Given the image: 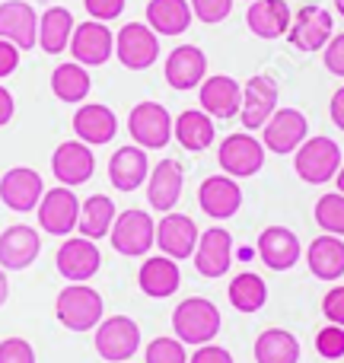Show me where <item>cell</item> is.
I'll use <instances>...</instances> for the list:
<instances>
[{
	"mask_svg": "<svg viewBox=\"0 0 344 363\" xmlns=\"http://www.w3.org/2000/svg\"><path fill=\"white\" fill-rule=\"evenodd\" d=\"M223 328V315H220L217 303L207 296H188L172 309V332L185 347L211 345Z\"/></svg>",
	"mask_w": 344,
	"mask_h": 363,
	"instance_id": "obj_1",
	"label": "cell"
},
{
	"mask_svg": "<svg viewBox=\"0 0 344 363\" xmlns=\"http://www.w3.org/2000/svg\"><path fill=\"white\" fill-rule=\"evenodd\" d=\"M55 315L67 332H96V325L106 319V303L89 284H67L55 300Z\"/></svg>",
	"mask_w": 344,
	"mask_h": 363,
	"instance_id": "obj_2",
	"label": "cell"
},
{
	"mask_svg": "<svg viewBox=\"0 0 344 363\" xmlns=\"http://www.w3.org/2000/svg\"><path fill=\"white\" fill-rule=\"evenodd\" d=\"M109 242L125 258H147V252L157 245V220L140 207H128L115 217Z\"/></svg>",
	"mask_w": 344,
	"mask_h": 363,
	"instance_id": "obj_3",
	"label": "cell"
},
{
	"mask_svg": "<svg viewBox=\"0 0 344 363\" xmlns=\"http://www.w3.org/2000/svg\"><path fill=\"white\" fill-rule=\"evenodd\" d=\"M341 147L332 138H306L294 153V172L306 185H326L341 169Z\"/></svg>",
	"mask_w": 344,
	"mask_h": 363,
	"instance_id": "obj_4",
	"label": "cell"
},
{
	"mask_svg": "<svg viewBox=\"0 0 344 363\" xmlns=\"http://www.w3.org/2000/svg\"><path fill=\"white\" fill-rule=\"evenodd\" d=\"M93 345L106 363H128L140 351V325L131 315H109L96 325Z\"/></svg>",
	"mask_w": 344,
	"mask_h": 363,
	"instance_id": "obj_5",
	"label": "cell"
},
{
	"mask_svg": "<svg viewBox=\"0 0 344 363\" xmlns=\"http://www.w3.org/2000/svg\"><path fill=\"white\" fill-rule=\"evenodd\" d=\"M35 217H38V230L42 233L67 239L77 230V220H80V198L67 185L45 188L42 201L35 207Z\"/></svg>",
	"mask_w": 344,
	"mask_h": 363,
	"instance_id": "obj_6",
	"label": "cell"
},
{
	"mask_svg": "<svg viewBox=\"0 0 344 363\" xmlns=\"http://www.w3.org/2000/svg\"><path fill=\"white\" fill-rule=\"evenodd\" d=\"M265 144L258 138H252L249 131H239V134H230V138L220 140V150H217V163L226 176L233 179H252L262 172L265 166Z\"/></svg>",
	"mask_w": 344,
	"mask_h": 363,
	"instance_id": "obj_7",
	"label": "cell"
},
{
	"mask_svg": "<svg viewBox=\"0 0 344 363\" xmlns=\"http://www.w3.org/2000/svg\"><path fill=\"white\" fill-rule=\"evenodd\" d=\"M128 134L144 150H163L172 140V115L160 102H138L128 115Z\"/></svg>",
	"mask_w": 344,
	"mask_h": 363,
	"instance_id": "obj_8",
	"label": "cell"
},
{
	"mask_svg": "<svg viewBox=\"0 0 344 363\" xmlns=\"http://www.w3.org/2000/svg\"><path fill=\"white\" fill-rule=\"evenodd\" d=\"M55 264H57V274L64 277L67 284H87L99 274L102 268V252L93 239L87 236H74V239H64L57 245V255H55Z\"/></svg>",
	"mask_w": 344,
	"mask_h": 363,
	"instance_id": "obj_9",
	"label": "cell"
},
{
	"mask_svg": "<svg viewBox=\"0 0 344 363\" xmlns=\"http://www.w3.org/2000/svg\"><path fill=\"white\" fill-rule=\"evenodd\" d=\"M115 55H118L121 67L147 70L160 57V35L147 23H125L115 35Z\"/></svg>",
	"mask_w": 344,
	"mask_h": 363,
	"instance_id": "obj_10",
	"label": "cell"
},
{
	"mask_svg": "<svg viewBox=\"0 0 344 363\" xmlns=\"http://www.w3.org/2000/svg\"><path fill=\"white\" fill-rule=\"evenodd\" d=\"M309 138V121L300 108H277L262 128V144L274 157H290Z\"/></svg>",
	"mask_w": 344,
	"mask_h": 363,
	"instance_id": "obj_11",
	"label": "cell"
},
{
	"mask_svg": "<svg viewBox=\"0 0 344 363\" xmlns=\"http://www.w3.org/2000/svg\"><path fill=\"white\" fill-rule=\"evenodd\" d=\"M233 258H236V249H233V236L223 226H211L198 236V245H194V271L207 281H217V277L230 274Z\"/></svg>",
	"mask_w": 344,
	"mask_h": 363,
	"instance_id": "obj_12",
	"label": "cell"
},
{
	"mask_svg": "<svg viewBox=\"0 0 344 363\" xmlns=\"http://www.w3.org/2000/svg\"><path fill=\"white\" fill-rule=\"evenodd\" d=\"M67 48L74 55V61L83 64V67H102L115 55V35L106 23L89 19V23L74 26V35H70Z\"/></svg>",
	"mask_w": 344,
	"mask_h": 363,
	"instance_id": "obj_13",
	"label": "cell"
},
{
	"mask_svg": "<svg viewBox=\"0 0 344 363\" xmlns=\"http://www.w3.org/2000/svg\"><path fill=\"white\" fill-rule=\"evenodd\" d=\"M198 102H201V112H207L213 121L239 118V108H243V83L233 80L230 74L204 77V83L198 86Z\"/></svg>",
	"mask_w": 344,
	"mask_h": 363,
	"instance_id": "obj_14",
	"label": "cell"
},
{
	"mask_svg": "<svg viewBox=\"0 0 344 363\" xmlns=\"http://www.w3.org/2000/svg\"><path fill=\"white\" fill-rule=\"evenodd\" d=\"M335 35V19L326 6H303L294 19H290L287 38L296 51H322L328 45V38Z\"/></svg>",
	"mask_w": 344,
	"mask_h": 363,
	"instance_id": "obj_15",
	"label": "cell"
},
{
	"mask_svg": "<svg viewBox=\"0 0 344 363\" xmlns=\"http://www.w3.org/2000/svg\"><path fill=\"white\" fill-rule=\"evenodd\" d=\"M45 194V182L29 166H13L0 176V201L13 213H32Z\"/></svg>",
	"mask_w": 344,
	"mask_h": 363,
	"instance_id": "obj_16",
	"label": "cell"
},
{
	"mask_svg": "<svg viewBox=\"0 0 344 363\" xmlns=\"http://www.w3.org/2000/svg\"><path fill=\"white\" fill-rule=\"evenodd\" d=\"M277 112V80L268 74H255L243 86V108L239 121L245 131H262L265 121Z\"/></svg>",
	"mask_w": 344,
	"mask_h": 363,
	"instance_id": "obj_17",
	"label": "cell"
},
{
	"mask_svg": "<svg viewBox=\"0 0 344 363\" xmlns=\"http://www.w3.org/2000/svg\"><path fill=\"white\" fill-rule=\"evenodd\" d=\"M51 172H55L57 185H87L96 172V157L93 147L83 144V140H64L57 144V150L51 153Z\"/></svg>",
	"mask_w": 344,
	"mask_h": 363,
	"instance_id": "obj_18",
	"label": "cell"
},
{
	"mask_svg": "<svg viewBox=\"0 0 344 363\" xmlns=\"http://www.w3.org/2000/svg\"><path fill=\"white\" fill-rule=\"evenodd\" d=\"M255 255L262 258L265 268L271 271H290L303 255V245H300V236H296L290 226H265L262 236L255 242Z\"/></svg>",
	"mask_w": 344,
	"mask_h": 363,
	"instance_id": "obj_19",
	"label": "cell"
},
{
	"mask_svg": "<svg viewBox=\"0 0 344 363\" xmlns=\"http://www.w3.org/2000/svg\"><path fill=\"white\" fill-rule=\"evenodd\" d=\"M198 207L211 220H230L243 207V188L233 176H207L198 188Z\"/></svg>",
	"mask_w": 344,
	"mask_h": 363,
	"instance_id": "obj_20",
	"label": "cell"
},
{
	"mask_svg": "<svg viewBox=\"0 0 344 363\" xmlns=\"http://www.w3.org/2000/svg\"><path fill=\"white\" fill-rule=\"evenodd\" d=\"M42 252V233L35 226L13 223L0 233V268L4 271H26L35 264Z\"/></svg>",
	"mask_w": 344,
	"mask_h": 363,
	"instance_id": "obj_21",
	"label": "cell"
},
{
	"mask_svg": "<svg viewBox=\"0 0 344 363\" xmlns=\"http://www.w3.org/2000/svg\"><path fill=\"white\" fill-rule=\"evenodd\" d=\"M182 188H185L182 163L179 160H160L157 166H150V176H147V204L157 213H170L179 204Z\"/></svg>",
	"mask_w": 344,
	"mask_h": 363,
	"instance_id": "obj_22",
	"label": "cell"
},
{
	"mask_svg": "<svg viewBox=\"0 0 344 363\" xmlns=\"http://www.w3.org/2000/svg\"><path fill=\"white\" fill-rule=\"evenodd\" d=\"M198 223H194L188 213H163L157 223V245L163 255L175 258V262H185L194 255V245H198Z\"/></svg>",
	"mask_w": 344,
	"mask_h": 363,
	"instance_id": "obj_23",
	"label": "cell"
},
{
	"mask_svg": "<svg viewBox=\"0 0 344 363\" xmlns=\"http://www.w3.org/2000/svg\"><path fill=\"white\" fill-rule=\"evenodd\" d=\"M138 287L150 300H170L175 290L182 287V268L170 255H147L138 271Z\"/></svg>",
	"mask_w": 344,
	"mask_h": 363,
	"instance_id": "obj_24",
	"label": "cell"
},
{
	"mask_svg": "<svg viewBox=\"0 0 344 363\" xmlns=\"http://www.w3.org/2000/svg\"><path fill=\"white\" fill-rule=\"evenodd\" d=\"M166 83L179 93H188V89L201 86L207 77V55L198 48V45H179V48L170 51L166 57Z\"/></svg>",
	"mask_w": 344,
	"mask_h": 363,
	"instance_id": "obj_25",
	"label": "cell"
},
{
	"mask_svg": "<svg viewBox=\"0 0 344 363\" xmlns=\"http://www.w3.org/2000/svg\"><path fill=\"white\" fill-rule=\"evenodd\" d=\"M0 38L13 42L19 51L38 45V13L26 0H6L0 4Z\"/></svg>",
	"mask_w": 344,
	"mask_h": 363,
	"instance_id": "obj_26",
	"label": "cell"
},
{
	"mask_svg": "<svg viewBox=\"0 0 344 363\" xmlns=\"http://www.w3.org/2000/svg\"><path fill=\"white\" fill-rule=\"evenodd\" d=\"M74 134L83 144L102 147L118 134V118H115V112L109 106H102V102H83L74 112Z\"/></svg>",
	"mask_w": 344,
	"mask_h": 363,
	"instance_id": "obj_27",
	"label": "cell"
},
{
	"mask_svg": "<svg viewBox=\"0 0 344 363\" xmlns=\"http://www.w3.org/2000/svg\"><path fill=\"white\" fill-rule=\"evenodd\" d=\"M150 176V160H147V150L138 144L118 147L109 160V182L118 191H138L140 185Z\"/></svg>",
	"mask_w": 344,
	"mask_h": 363,
	"instance_id": "obj_28",
	"label": "cell"
},
{
	"mask_svg": "<svg viewBox=\"0 0 344 363\" xmlns=\"http://www.w3.org/2000/svg\"><path fill=\"white\" fill-rule=\"evenodd\" d=\"M306 264H309V274H313L316 281H326V284L341 281L344 277V239L322 233L319 239L309 242Z\"/></svg>",
	"mask_w": 344,
	"mask_h": 363,
	"instance_id": "obj_29",
	"label": "cell"
},
{
	"mask_svg": "<svg viewBox=\"0 0 344 363\" xmlns=\"http://www.w3.org/2000/svg\"><path fill=\"white\" fill-rule=\"evenodd\" d=\"M290 4L287 0H252L245 13V26L258 38H281L290 29Z\"/></svg>",
	"mask_w": 344,
	"mask_h": 363,
	"instance_id": "obj_30",
	"label": "cell"
},
{
	"mask_svg": "<svg viewBox=\"0 0 344 363\" xmlns=\"http://www.w3.org/2000/svg\"><path fill=\"white\" fill-rule=\"evenodd\" d=\"M172 140H179L188 153H204L217 140L213 118L201 108H185L179 118H172Z\"/></svg>",
	"mask_w": 344,
	"mask_h": 363,
	"instance_id": "obj_31",
	"label": "cell"
},
{
	"mask_svg": "<svg viewBox=\"0 0 344 363\" xmlns=\"http://www.w3.org/2000/svg\"><path fill=\"white\" fill-rule=\"evenodd\" d=\"M70 35H74V16L67 6H48L38 16V48L45 55H61L67 51Z\"/></svg>",
	"mask_w": 344,
	"mask_h": 363,
	"instance_id": "obj_32",
	"label": "cell"
},
{
	"mask_svg": "<svg viewBox=\"0 0 344 363\" xmlns=\"http://www.w3.org/2000/svg\"><path fill=\"white\" fill-rule=\"evenodd\" d=\"M252 354H255V363H300L303 347L287 328H265L255 338Z\"/></svg>",
	"mask_w": 344,
	"mask_h": 363,
	"instance_id": "obj_33",
	"label": "cell"
},
{
	"mask_svg": "<svg viewBox=\"0 0 344 363\" xmlns=\"http://www.w3.org/2000/svg\"><path fill=\"white\" fill-rule=\"evenodd\" d=\"M118 217L115 211V201L109 194H89L87 201H80V220H77V230L87 239H106L112 233V223Z\"/></svg>",
	"mask_w": 344,
	"mask_h": 363,
	"instance_id": "obj_34",
	"label": "cell"
},
{
	"mask_svg": "<svg viewBox=\"0 0 344 363\" xmlns=\"http://www.w3.org/2000/svg\"><path fill=\"white\" fill-rule=\"evenodd\" d=\"M194 13L188 0H150L147 4V26L157 35H182L192 26Z\"/></svg>",
	"mask_w": 344,
	"mask_h": 363,
	"instance_id": "obj_35",
	"label": "cell"
},
{
	"mask_svg": "<svg viewBox=\"0 0 344 363\" xmlns=\"http://www.w3.org/2000/svg\"><path fill=\"white\" fill-rule=\"evenodd\" d=\"M226 296H230V306L236 309V313H258V309H265V303H268V284H265L262 274H255V271H243V274H236L230 281V287H226Z\"/></svg>",
	"mask_w": 344,
	"mask_h": 363,
	"instance_id": "obj_36",
	"label": "cell"
},
{
	"mask_svg": "<svg viewBox=\"0 0 344 363\" xmlns=\"http://www.w3.org/2000/svg\"><path fill=\"white\" fill-rule=\"evenodd\" d=\"M89 89H93V80H89L87 67L77 61L57 64L55 74H51V93L61 102H67V106H80L89 96Z\"/></svg>",
	"mask_w": 344,
	"mask_h": 363,
	"instance_id": "obj_37",
	"label": "cell"
},
{
	"mask_svg": "<svg viewBox=\"0 0 344 363\" xmlns=\"http://www.w3.org/2000/svg\"><path fill=\"white\" fill-rule=\"evenodd\" d=\"M313 217H316V223H319L322 233L344 239V194H341V191L322 194V198L316 201Z\"/></svg>",
	"mask_w": 344,
	"mask_h": 363,
	"instance_id": "obj_38",
	"label": "cell"
},
{
	"mask_svg": "<svg viewBox=\"0 0 344 363\" xmlns=\"http://www.w3.org/2000/svg\"><path fill=\"white\" fill-rule=\"evenodd\" d=\"M144 363H188V351L179 338H153L144 351Z\"/></svg>",
	"mask_w": 344,
	"mask_h": 363,
	"instance_id": "obj_39",
	"label": "cell"
},
{
	"mask_svg": "<svg viewBox=\"0 0 344 363\" xmlns=\"http://www.w3.org/2000/svg\"><path fill=\"white\" fill-rule=\"evenodd\" d=\"M316 354L322 360H341L344 357V328L332 325V322L326 328H319V335H316Z\"/></svg>",
	"mask_w": 344,
	"mask_h": 363,
	"instance_id": "obj_40",
	"label": "cell"
},
{
	"mask_svg": "<svg viewBox=\"0 0 344 363\" xmlns=\"http://www.w3.org/2000/svg\"><path fill=\"white\" fill-rule=\"evenodd\" d=\"M188 4H192L194 19H201V23H207V26L223 23L233 13V0H188Z\"/></svg>",
	"mask_w": 344,
	"mask_h": 363,
	"instance_id": "obj_41",
	"label": "cell"
},
{
	"mask_svg": "<svg viewBox=\"0 0 344 363\" xmlns=\"http://www.w3.org/2000/svg\"><path fill=\"white\" fill-rule=\"evenodd\" d=\"M0 363H35V347L26 338L0 341Z\"/></svg>",
	"mask_w": 344,
	"mask_h": 363,
	"instance_id": "obj_42",
	"label": "cell"
},
{
	"mask_svg": "<svg viewBox=\"0 0 344 363\" xmlns=\"http://www.w3.org/2000/svg\"><path fill=\"white\" fill-rule=\"evenodd\" d=\"M322 61L332 77H344V32L328 38V45L322 48Z\"/></svg>",
	"mask_w": 344,
	"mask_h": 363,
	"instance_id": "obj_43",
	"label": "cell"
},
{
	"mask_svg": "<svg viewBox=\"0 0 344 363\" xmlns=\"http://www.w3.org/2000/svg\"><path fill=\"white\" fill-rule=\"evenodd\" d=\"M89 19H99V23H112L125 13V0H83Z\"/></svg>",
	"mask_w": 344,
	"mask_h": 363,
	"instance_id": "obj_44",
	"label": "cell"
},
{
	"mask_svg": "<svg viewBox=\"0 0 344 363\" xmlns=\"http://www.w3.org/2000/svg\"><path fill=\"white\" fill-rule=\"evenodd\" d=\"M322 315H326L332 325L344 328V284L332 287L326 296H322Z\"/></svg>",
	"mask_w": 344,
	"mask_h": 363,
	"instance_id": "obj_45",
	"label": "cell"
},
{
	"mask_svg": "<svg viewBox=\"0 0 344 363\" xmlns=\"http://www.w3.org/2000/svg\"><path fill=\"white\" fill-rule=\"evenodd\" d=\"M188 363H236L233 360V354L226 351L223 345H201L192 351V357H188Z\"/></svg>",
	"mask_w": 344,
	"mask_h": 363,
	"instance_id": "obj_46",
	"label": "cell"
},
{
	"mask_svg": "<svg viewBox=\"0 0 344 363\" xmlns=\"http://www.w3.org/2000/svg\"><path fill=\"white\" fill-rule=\"evenodd\" d=\"M16 67H19V48L13 42H6V38H0V80L10 77Z\"/></svg>",
	"mask_w": 344,
	"mask_h": 363,
	"instance_id": "obj_47",
	"label": "cell"
},
{
	"mask_svg": "<svg viewBox=\"0 0 344 363\" xmlns=\"http://www.w3.org/2000/svg\"><path fill=\"white\" fill-rule=\"evenodd\" d=\"M328 115H332L335 128H338V131H344V86L335 89L332 102H328Z\"/></svg>",
	"mask_w": 344,
	"mask_h": 363,
	"instance_id": "obj_48",
	"label": "cell"
},
{
	"mask_svg": "<svg viewBox=\"0 0 344 363\" xmlns=\"http://www.w3.org/2000/svg\"><path fill=\"white\" fill-rule=\"evenodd\" d=\"M13 112H16V102H13V93L6 86H0V128L10 125Z\"/></svg>",
	"mask_w": 344,
	"mask_h": 363,
	"instance_id": "obj_49",
	"label": "cell"
},
{
	"mask_svg": "<svg viewBox=\"0 0 344 363\" xmlns=\"http://www.w3.org/2000/svg\"><path fill=\"white\" fill-rule=\"evenodd\" d=\"M10 300V281H6V271L0 268V306Z\"/></svg>",
	"mask_w": 344,
	"mask_h": 363,
	"instance_id": "obj_50",
	"label": "cell"
},
{
	"mask_svg": "<svg viewBox=\"0 0 344 363\" xmlns=\"http://www.w3.org/2000/svg\"><path fill=\"white\" fill-rule=\"evenodd\" d=\"M236 255H239V262H252V258H255V249H239Z\"/></svg>",
	"mask_w": 344,
	"mask_h": 363,
	"instance_id": "obj_51",
	"label": "cell"
},
{
	"mask_svg": "<svg viewBox=\"0 0 344 363\" xmlns=\"http://www.w3.org/2000/svg\"><path fill=\"white\" fill-rule=\"evenodd\" d=\"M335 188L344 194V163H341V169H338V176H335Z\"/></svg>",
	"mask_w": 344,
	"mask_h": 363,
	"instance_id": "obj_52",
	"label": "cell"
},
{
	"mask_svg": "<svg viewBox=\"0 0 344 363\" xmlns=\"http://www.w3.org/2000/svg\"><path fill=\"white\" fill-rule=\"evenodd\" d=\"M335 10H338L341 16H344V0H335Z\"/></svg>",
	"mask_w": 344,
	"mask_h": 363,
	"instance_id": "obj_53",
	"label": "cell"
},
{
	"mask_svg": "<svg viewBox=\"0 0 344 363\" xmlns=\"http://www.w3.org/2000/svg\"><path fill=\"white\" fill-rule=\"evenodd\" d=\"M249 4H252V0H249Z\"/></svg>",
	"mask_w": 344,
	"mask_h": 363,
	"instance_id": "obj_54",
	"label": "cell"
},
{
	"mask_svg": "<svg viewBox=\"0 0 344 363\" xmlns=\"http://www.w3.org/2000/svg\"><path fill=\"white\" fill-rule=\"evenodd\" d=\"M128 363H131V360H128Z\"/></svg>",
	"mask_w": 344,
	"mask_h": 363,
	"instance_id": "obj_55",
	"label": "cell"
}]
</instances>
